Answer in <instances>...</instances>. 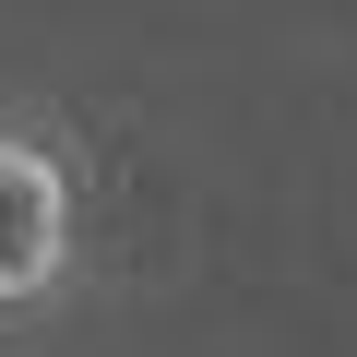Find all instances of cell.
I'll return each instance as SVG.
<instances>
[{"label":"cell","instance_id":"obj_1","mask_svg":"<svg viewBox=\"0 0 357 357\" xmlns=\"http://www.w3.org/2000/svg\"><path fill=\"white\" fill-rule=\"evenodd\" d=\"M84 274V167L48 119L0 107V321L60 310Z\"/></svg>","mask_w":357,"mask_h":357}]
</instances>
